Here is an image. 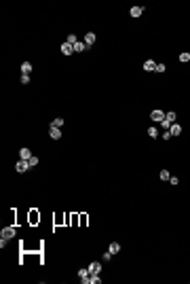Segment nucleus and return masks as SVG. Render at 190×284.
<instances>
[{
  "mask_svg": "<svg viewBox=\"0 0 190 284\" xmlns=\"http://www.w3.org/2000/svg\"><path fill=\"white\" fill-rule=\"evenodd\" d=\"M129 13H131V17H139L141 13H144V7H131Z\"/></svg>",
  "mask_w": 190,
  "mask_h": 284,
  "instance_id": "13",
  "label": "nucleus"
},
{
  "mask_svg": "<svg viewBox=\"0 0 190 284\" xmlns=\"http://www.w3.org/2000/svg\"><path fill=\"white\" fill-rule=\"evenodd\" d=\"M165 119H167L169 123H175V112H173V110H169V112H165Z\"/></svg>",
  "mask_w": 190,
  "mask_h": 284,
  "instance_id": "16",
  "label": "nucleus"
},
{
  "mask_svg": "<svg viewBox=\"0 0 190 284\" xmlns=\"http://www.w3.org/2000/svg\"><path fill=\"white\" fill-rule=\"evenodd\" d=\"M180 62H182V64H186V62H190V53H188V51H184V53H180Z\"/></svg>",
  "mask_w": 190,
  "mask_h": 284,
  "instance_id": "17",
  "label": "nucleus"
},
{
  "mask_svg": "<svg viewBox=\"0 0 190 284\" xmlns=\"http://www.w3.org/2000/svg\"><path fill=\"white\" fill-rule=\"evenodd\" d=\"M17 235V231H15V227H4L2 231H0V238H4V240H13Z\"/></svg>",
  "mask_w": 190,
  "mask_h": 284,
  "instance_id": "1",
  "label": "nucleus"
},
{
  "mask_svg": "<svg viewBox=\"0 0 190 284\" xmlns=\"http://www.w3.org/2000/svg\"><path fill=\"white\" fill-rule=\"evenodd\" d=\"M102 261H106V263H108V261H112V252H110V250L102 254Z\"/></svg>",
  "mask_w": 190,
  "mask_h": 284,
  "instance_id": "22",
  "label": "nucleus"
},
{
  "mask_svg": "<svg viewBox=\"0 0 190 284\" xmlns=\"http://www.w3.org/2000/svg\"><path fill=\"white\" fill-rule=\"evenodd\" d=\"M30 83V74H21V85H28Z\"/></svg>",
  "mask_w": 190,
  "mask_h": 284,
  "instance_id": "25",
  "label": "nucleus"
},
{
  "mask_svg": "<svg viewBox=\"0 0 190 284\" xmlns=\"http://www.w3.org/2000/svg\"><path fill=\"white\" fill-rule=\"evenodd\" d=\"M158 125H161V127H165V129H169V127H171V123H169V121H167V119H165V121H161V123H158Z\"/></svg>",
  "mask_w": 190,
  "mask_h": 284,
  "instance_id": "27",
  "label": "nucleus"
},
{
  "mask_svg": "<svg viewBox=\"0 0 190 284\" xmlns=\"http://www.w3.org/2000/svg\"><path fill=\"white\" fill-rule=\"evenodd\" d=\"M169 134H171V136H180V134H182V125H177V123H171V127H169Z\"/></svg>",
  "mask_w": 190,
  "mask_h": 284,
  "instance_id": "8",
  "label": "nucleus"
},
{
  "mask_svg": "<svg viewBox=\"0 0 190 284\" xmlns=\"http://www.w3.org/2000/svg\"><path fill=\"white\" fill-rule=\"evenodd\" d=\"M76 40H78V38H76L74 34H68V38H66V42H70V45H74Z\"/></svg>",
  "mask_w": 190,
  "mask_h": 284,
  "instance_id": "24",
  "label": "nucleus"
},
{
  "mask_svg": "<svg viewBox=\"0 0 190 284\" xmlns=\"http://www.w3.org/2000/svg\"><path fill=\"white\" fill-rule=\"evenodd\" d=\"M169 182H171V184H177V182H180V178H177V176H171V178H169Z\"/></svg>",
  "mask_w": 190,
  "mask_h": 284,
  "instance_id": "29",
  "label": "nucleus"
},
{
  "mask_svg": "<svg viewBox=\"0 0 190 284\" xmlns=\"http://www.w3.org/2000/svg\"><path fill=\"white\" fill-rule=\"evenodd\" d=\"M99 282H102L99 274H91V284H99Z\"/></svg>",
  "mask_w": 190,
  "mask_h": 284,
  "instance_id": "19",
  "label": "nucleus"
},
{
  "mask_svg": "<svg viewBox=\"0 0 190 284\" xmlns=\"http://www.w3.org/2000/svg\"><path fill=\"white\" fill-rule=\"evenodd\" d=\"M148 136H150V138H156V136H158V129H156L154 125H152V127H148Z\"/></svg>",
  "mask_w": 190,
  "mask_h": 284,
  "instance_id": "18",
  "label": "nucleus"
},
{
  "mask_svg": "<svg viewBox=\"0 0 190 284\" xmlns=\"http://www.w3.org/2000/svg\"><path fill=\"white\" fill-rule=\"evenodd\" d=\"M61 125H63V119H61V117H57V119L51 123V127H61Z\"/></svg>",
  "mask_w": 190,
  "mask_h": 284,
  "instance_id": "20",
  "label": "nucleus"
},
{
  "mask_svg": "<svg viewBox=\"0 0 190 284\" xmlns=\"http://www.w3.org/2000/svg\"><path fill=\"white\" fill-rule=\"evenodd\" d=\"M112 254H118V252H121V244H118V242H112L110 244V248H108Z\"/></svg>",
  "mask_w": 190,
  "mask_h": 284,
  "instance_id": "14",
  "label": "nucleus"
},
{
  "mask_svg": "<svg viewBox=\"0 0 190 284\" xmlns=\"http://www.w3.org/2000/svg\"><path fill=\"white\" fill-rule=\"evenodd\" d=\"M165 70H167L165 64H156V72H165Z\"/></svg>",
  "mask_w": 190,
  "mask_h": 284,
  "instance_id": "26",
  "label": "nucleus"
},
{
  "mask_svg": "<svg viewBox=\"0 0 190 284\" xmlns=\"http://www.w3.org/2000/svg\"><path fill=\"white\" fill-rule=\"evenodd\" d=\"M158 178H161V180H169V178H171L169 170H161V172H158Z\"/></svg>",
  "mask_w": 190,
  "mask_h": 284,
  "instance_id": "15",
  "label": "nucleus"
},
{
  "mask_svg": "<svg viewBox=\"0 0 190 284\" xmlns=\"http://www.w3.org/2000/svg\"><path fill=\"white\" fill-rule=\"evenodd\" d=\"M49 136H51L53 140H59V138H61V129H59V127H51V129H49Z\"/></svg>",
  "mask_w": 190,
  "mask_h": 284,
  "instance_id": "9",
  "label": "nucleus"
},
{
  "mask_svg": "<svg viewBox=\"0 0 190 284\" xmlns=\"http://www.w3.org/2000/svg\"><path fill=\"white\" fill-rule=\"evenodd\" d=\"M61 53H63V55H72V53H74V45L63 42V45H61Z\"/></svg>",
  "mask_w": 190,
  "mask_h": 284,
  "instance_id": "5",
  "label": "nucleus"
},
{
  "mask_svg": "<svg viewBox=\"0 0 190 284\" xmlns=\"http://www.w3.org/2000/svg\"><path fill=\"white\" fill-rule=\"evenodd\" d=\"M30 157H32V151H30V149H26V146L19 149V159H26V161H28Z\"/></svg>",
  "mask_w": 190,
  "mask_h": 284,
  "instance_id": "7",
  "label": "nucleus"
},
{
  "mask_svg": "<svg viewBox=\"0 0 190 284\" xmlns=\"http://www.w3.org/2000/svg\"><path fill=\"white\" fill-rule=\"evenodd\" d=\"M93 42H95V34H93V32H87V34H85V45L91 47Z\"/></svg>",
  "mask_w": 190,
  "mask_h": 284,
  "instance_id": "11",
  "label": "nucleus"
},
{
  "mask_svg": "<svg viewBox=\"0 0 190 284\" xmlns=\"http://www.w3.org/2000/svg\"><path fill=\"white\" fill-rule=\"evenodd\" d=\"M99 271H102V263H99V261L89 263V274H99Z\"/></svg>",
  "mask_w": 190,
  "mask_h": 284,
  "instance_id": "4",
  "label": "nucleus"
},
{
  "mask_svg": "<svg viewBox=\"0 0 190 284\" xmlns=\"http://www.w3.org/2000/svg\"><path fill=\"white\" fill-rule=\"evenodd\" d=\"M150 119H152L154 123H161V121H165V112H163L161 108H154V110L150 112Z\"/></svg>",
  "mask_w": 190,
  "mask_h": 284,
  "instance_id": "2",
  "label": "nucleus"
},
{
  "mask_svg": "<svg viewBox=\"0 0 190 284\" xmlns=\"http://www.w3.org/2000/svg\"><path fill=\"white\" fill-rule=\"evenodd\" d=\"M85 49H87L85 40H76V42H74V53H82Z\"/></svg>",
  "mask_w": 190,
  "mask_h": 284,
  "instance_id": "6",
  "label": "nucleus"
},
{
  "mask_svg": "<svg viewBox=\"0 0 190 284\" xmlns=\"http://www.w3.org/2000/svg\"><path fill=\"white\" fill-rule=\"evenodd\" d=\"M89 276V267H82V269H78V278H87Z\"/></svg>",
  "mask_w": 190,
  "mask_h": 284,
  "instance_id": "21",
  "label": "nucleus"
},
{
  "mask_svg": "<svg viewBox=\"0 0 190 284\" xmlns=\"http://www.w3.org/2000/svg\"><path fill=\"white\" fill-rule=\"evenodd\" d=\"M32 72V64L30 62H23L21 64V74H30Z\"/></svg>",
  "mask_w": 190,
  "mask_h": 284,
  "instance_id": "12",
  "label": "nucleus"
},
{
  "mask_svg": "<svg viewBox=\"0 0 190 284\" xmlns=\"http://www.w3.org/2000/svg\"><path fill=\"white\" fill-rule=\"evenodd\" d=\"M28 163H30V168H34V165H38V157H34V155H32V157L28 159Z\"/></svg>",
  "mask_w": 190,
  "mask_h": 284,
  "instance_id": "23",
  "label": "nucleus"
},
{
  "mask_svg": "<svg viewBox=\"0 0 190 284\" xmlns=\"http://www.w3.org/2000/svg\"><path fill=\"white\" fill-rule=\"evenodd\" d=\"M80 282H82V284H91V274H89L87 278H80Z\"/></svg>",
  "mask_w": 190,
  "mask_h": 284,
  "instance_id": "28",
  "label": "nucleus"
},
{
  "mask_svg": "<svg viewBox=\"0 0 190 284\" xmlns=\"http://www.w3.org/2000/svg\"><path fill=\"white\" fill-rule=\"evenodd\" d=\"M15 170H17L19 174H23V172H28V170H30V163H28L26 159H19V161L15 163Z\"/></svg>",
  "mask_w": 190,
  "mask_h": 284,
  "instance_id": "3",
  "label": "nucleus"
},
{
  "mask_svg": "<svg viewBox=\"0 0 190 284\" xmlns=\"http://www.w3.org/2000/svg\"><path fill=\"white\" fill-rule=\"evenodd\" d=\"M144 70H146V72H152V70H156V64L152 59H146L144 62Z\"/></svg>",
  "mask_w": 190,
  "mask_h": 284,
  "instance_id": "10",
  "label": "nucleus"
}]
</instances>
